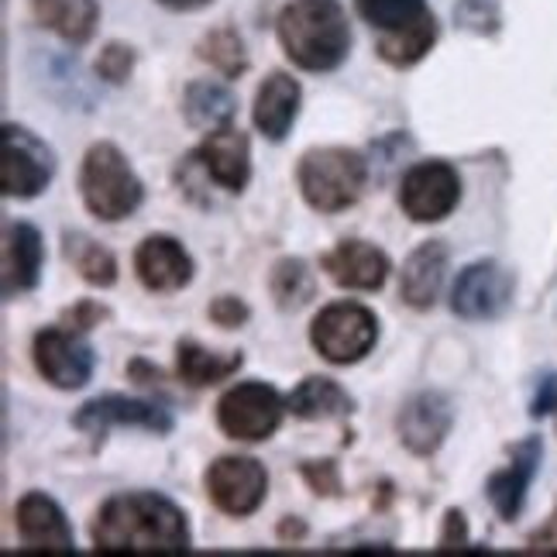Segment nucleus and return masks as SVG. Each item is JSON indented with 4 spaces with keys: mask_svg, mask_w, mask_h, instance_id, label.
Wrapping results in <instances>:
<instances>
[{
    "mask_svg": "<svg viewBox=\"0 0 557 557\" xmlns=\"http://www.w3.org/2000/svg\"><path fill=\"white\" fill-rule=\"evenodd\" d=\"M458 200H461L458 169L444 159L410 165L399 183V207L413 224H437L444 218H451Z\"/></svg>",
    "mask_w": 557,
    "mask_h": 557,
    "instance_id": "10",
    "label": "nucleus"
},
{
    "mask_svg": "<svg viewBox=\"0 0 557 557\" xmlns=\"http://www.w3.org/2000/svg\"><path fill=\"white\" fill-rule=\"evenodd\" d=\"M55 176V152L35 132L4 124L0 132V193L11 200H35Z\"/></svg>",
    "mask_w": 557,
    "mask_h": 557,
    "instance_id": "7",
    "label": "nucleus"
},
{
    "mask_svg": "<svg viewBox=\"0 0 557 557\" xmlns=\"http://www.w3.org/2000/svg\"><path fill=\"white\" fill-rule=\"evenodd\" d=\"M62 255L66 262L79 272L83 283L111 289L117 283V259L111 248H103L100 242H94L90 234L83 231H66L62 234Z\"/></svg>",
    "mask_w": 557,
    "mask_h": 557,
    "instance_id": "27",
    "label": "nucleus"
},
{
    "mask_svg": "<svg viewBox=\"0 0 557 557\" xmlns=\"http://www.w3.org/2000/svg\"><path fill=\"white\" fill-rule=\"evenodd\" d=\"M527 550H533V554H550V550H557V503H554V509H550L547 523H541V527L527 537Z\"/></svg>",
    "mask_w": 557,
    "mask_h": 557,
    "instance_id": "37",
    "label": "nucleus"
},
{
    "mask_svg": "<svg viewBox=\"0 0 557 557\" xmlns=\"http://www.w3.org/2000/svg\"><path fill=\"white\" fill-rule=\"evenodd\" d=\"M197 55L203 62H210L213 70H218L224 79H238L245 76L248 70V49H245V38L234 32L231 25H221V28H213L200 38V46H197Z\"/></svg>",
    "mask_w": 557,
    "mask_h": 557,
    "instance_id": "29",
    "label": "nucleus"
},
{
    "mask_svg": "<svg viewBox=\"0 0 557 557\" xmlns=\"http://www.w3.org/2000/svg\"><path fill=\"white\" fill-rule=\"evenodd\" d=\"M369 176L372 165L366 162V156L341 145L310 148L296 165L299 193H304L307 207L317 213H341L355 207L366 197Z\"/></svg>",
    "mask_w": 557,
    "mask_h": 557,
    "instance_id": "3",
    "label": "nucleus"
},
{
    "mask_svg": "<svg viewBox=\"0 0 557 557\" xmlns=\"http://www.w3.org/2000/svg\"><path fill=\"white\" fill-rule=\"evenodd\" d=\"M207 313H210L213 324L224 327V331H234V327L248 324V317H251V310H248V304H245L242 296H218Z\"/></svg>",
    "mask_w": 557,
    "mask_h": 557,
    "instance_id": "34",
    "label": "nucleus"
},
{
    "mask_svg": "<svg viewBox=\"0 0 557 557\" xmlns=\"http://www.w3.org/2000/svg\"><path fill=\"white\" fill-rule=\"evenodd\" d=\"M189 159L203 169L207 180H213L227 193H242L251 180V141L245 132H238V127L210 132L197 148H193Z\"/></svg>",
    "mask_w": 557,
    "mask_h": 557,
    "instance_id": "17",
    "label": "nucleus"
},
{
    "mask_svg": "<svg viewBox=\"0 0 557 557\" xmlns=\"http://www.w3.org/2000/svg\"><path fill=\"white\" fill-rule=\"evenodd\" d=\"M299 100H304V90H299V83L289 73H269L251 107V121L259 127V135H265L269 141H283L296 124Z\"/></svg>",
    "mask_w": 557,
    "mask_h": 557,
    "instance_id": "21",
    "label": "nucleus"
},
{
    "mask_svg": "<svg viewBox=\"0 0 557 557\" xmlns=\"http://www.w3.org/2000/svg\"><path fill=\"white\" fill-rule=\"evenodd\" d=\"M242 366H245L242 351H210L193 337H186L176 345V372L186 385H193V389L227 382Z\"/></svg>",
    "mask_w": 557,
    "mask_h": 557,
    "instance_id": "26",
    "label": "nucleus"
},
{
    "mask_svg": "<svg viewBox=\"0 0 557 557\" xmlns=\"http://www.w3.org/2000/svg\"><path fill=\"white\" fill-rule=\"evenodd\" d=\"M14 527L17 537L25 544V550H55V554H70L76 550L73 527L66 520L62 506L46 496V492H25L14 506Z\"/></svg>",
    "mask_w": 557,
    "mask_h": 557,
    "instance_id": "14",
    "label": "nucleus"
},
{
    "mask_svg": "<svg viewBox=\"0 0 557 557\" xmlns=\"http://www.w3.org/2000/svg\"><path fill=\"white\" fill-rule=\"evenodd\" d=\"M135 275L148 293H180L193 283V259L173 234H148L135 248Z\"/></svg>",
    "mask_w": 557,
    "mask_h": 557,
    "instance_id": "18",
    "label": "nucleus"
},
{
    "mask_svg": "<svg viewBox=\"0 0 557 557\" xmlns=\"http://www.w3.org/2000/svg\"><path fill=\"white\" fill-rule=\"evenodd\" d=\"M379 341V317L355 299L327 304L310 324L313 351L331 366H355L366 358Z\"/></svg>",
    "mask_w": 557,
    "mask_h": 557,
    "instance_id": "5",
    "label": "nucleus"
},
{
    "mask_svg": "<svg viewBox=\"0 0 557 557\" xmlns=\"http://www.w3.org/2000/svg\"><path fill=\"white\" fill-rule=\"evenodd\" d=\"M299 475L310 485V492L317 496H341V471H337V461L324 458V461H304L299 465Z\"/></svg>",
    "mask_w": 557,
    "mask_h": 557,
    "instance_id": "33",
    "label": "nucleus"
},
{
    "mask_svg": "<svg viewBox=\"0 0 557 557\" xmlns=\"http://www.w3.org/2000/svg\"><path fill=\"white\" fill-rule=\"evenodd\" d=\"M557 410V375H544L537 393H533V403H530V417H547Z\"/></svg>",
    "mask_w": 557,
    "mask_h": 557,
    "instance_id": "38",
    "label": "nucleus"
},
{
    "mask_svg": "<svg viewBox=\"0 0 557 557\" xmlns=\"http://www.w3.org/2000/svg\"><path fill=\"white\" fill-rule=\"evenodd\" d=\"M286 410L296 420H334V417H348L355 410V399L348 396V389L337 379L307 375L286 396Z\"/></svg>",
    "mask_w": 557,
    "mask_h": 557,
    "instance_id": "25",
    "label": "nucleus"
},
{
    "mask_svg": "<svg viewBox=\"0 0 557 557\" xmlns=\"http://www.w3.org/2000/svg\"><path fill=\"white\" fill-rule=\"evenodd\" d=\"M455 25L465 32H475V35H496L499 32V4L496 0H458Z\"/></svg>",
    "mask_w": 557,
    "mask_h": 557,
    "instance_id": "31",
    "label": "nucleus"
},
{
    "mask_svg": "<svg viewBox=\"0 0 557 557\" xmlns=\"http://www.w3.org/2000/svg\"><path fill=\"white\" fill-rule=\"evenodd\" d=\"M451 423H455V406L444 393L437 389H423L413 393L399 406L396 413V434L399 444L406 447L410 455L417 458H431L441 451V444L451 434Z\"/></svg>",
    "mask_w": 557,
    "mask_h": 557,
    "instance_id": "13",
    "label": "nucleus"
},
{
    "mask_svg": "<svg viewBox=\"0 0 557 557\" xmlns=\"http://www.w3.org/2000/svg\"><path fill=\"white\" fill-rule=\"evenodd\" d=\"M135 70V49L124 46V41H107L103 52L97 55V76L111 87H121V83L132 76Z\"/></svg>",
    "mask_w": 557,
    "mask_h": 557,
    "instance_id": "32",
    "label": "nucleus"
},
{
    "mask_svg": "<svg viewBox=\"0 0 557 557\" xmlns=\"http://www.w3.org/2000/svg\"><path fill=\"white\" fill-rule=\"evenodd\" d=\"M32 358L38 375L46 379L55 389H83L97 369V355L94 345L79 331L73 327H41L32 337Z\"/></svg>",
    "mask_w": 557,
    "mask_h": 557,
    "instance_id": "9",
    "label": "nucleus"
},
{
    "mask_svg": "<svg viewBox=\"0 0 557 557\" xmlns=\"http://www.w3.org/2000/svg\"><path fill=\"white\" fill-rule=\"evenodd\" d=\"M437 17L431 11H423L420 17L406 21L399 28H389V32H379V41H375V52L382 62H389L396 70H410L417 62L434 49L437 41Z\"/></svg>",
    "mask_w": 557,
    "mask_h": 557,
    "instance_id": "24",
    "label": "nucleus"
},
{
    "mask_svg": "<svg viewBox=\"0 0 557 557\" xmlns=\"http://www.w3.org/2000/svg\"><path fill=\"white\" fill-rule=\"evenodd\" d=\"M278 46L293 66L331 73L351 52V25L337 0H293L275 21Z\"/></svg>",
    "mask_w": 557,
    "mask_h": 557,
    "instance_id": "2",
    "label": "nucleus"
},
{
    "mask_svg": "<svg viewBox=\"0 0 557 557\" xmlns=\"http://www.w3.org/2000/svg\"><path fill=\"white\" fill-rule=\"evenodd\" d=\"M207 499L218 506L224 517L245 520L251 512H259L269 496V475L259 458L248 455H224L210 461L203 471Z\"/></svg>",
    "mask_w": 557,
    "mask_h": 557,
    "instance_id": "8",
    "label": "nucleus"
},
{
    "mask_svg": "<svg viewBox=\"0 0 557 557\" xmlns=\"http://www.w3.org/2000/svg\"><path fill=\"white\" fill-rule=\"evenodd\" d=\"M451 251L444 242H423L406 255L399 272V299L410 310H431L444 289Z\"/></svg>",
    "mask_w": 557,
    "mask_h": 557,
    "instance_id": "19",
    "label": "nucleus"
},
{
    "mask_svg": "<svg viewBox=\"0 0 557 557\" xmlns=\"http://www.w3.org/2000/svg\"><path fill=\"white\" fill-rule=\"evenodd\" d=\"M355 8L375 32L399 28L406 21H413L426 11L423 0H355Z\"/></svg>",
    "mask_w": 557,
    "mask_h": 557,
    "instance_id": "30",
    "label": "nucleus"
},
{
    "mask_svg": "<svg viewBox=\"0 0 557 557\" xmlns=\"http://www.w3.org/2000/svg\"><path fill=\"white\" fill-rule=\"evenodd\" d=\"M100 554H180L189 550L186 512L162 492H117L90 523Z\"/></svg>",
    "mask_w": 557,
    "mask_h": 557,
    "instance_id": "1",
    "label": "nucleus"
},
{
    "mask_svg": "<svg viewBox=\"0 0 557 557\" xmlns=\"http://www.w3.org/2000/svg\"><path fill=\"white\" fill-rule=\"evenodd\" d=\"M278 537H283V541H289V537H307V527L304 523H299L296 517H286V523L283 527H278Z\"/></svg>",
    "mask_w": 557,
    "mask_h": 557,
    "instance_id": "39",
    "label": "nucleus"
},
{
    "mask_svg": "<svg viewBox=\"0 0 557 557\" xmlns=\"http://www.w3.org/2000/svg\"><path fill=\"white\" fill-rule=\"evenodd\" d=\"M73 426L83 434H94V437H107V431H114V426H138V431L165 437V434H173L176 420H173V413L162 410L156 403L107 393V396L83 403L73 417Z\"/></svg>",
    "mask_w": 557,
    "mask_h": 557,
    "instance_id": "12",
    "label": "nucleus"
},
{
    "mask_svg": "<svg viewBox=\"0 0 557 557\" xmlns=\"http://www.w3.org/2000/svg\"><path fill=\"white\" fill-rule=\"evenodd\" d=\"M234 114H238V97L218 79H193L183 94V117L193 132H221L231 127Z\"/></svg>",
    "mask_w": 557,
    "mask_h": 557,
    "instance_id": "23",
    "label": "nucleus"
},
{
    "mask_svg": "<svg viewBox=\"0 0 557 557\" xmlns=\"http://www.w3.org/2000/svg\"><path fill=\"white\" fill-rule=\"evenodd\" d=\"M320 269L331 275V283L341 289H358V293H375L385 286V278L393 272L389 255L375 248L372 242L345 238L331 251L320 255Z\"/></svg>",
    "mask_w": 557,
    "mask_h": 557,
    "instance_id": "15",
    "label": "nucleus"
},
{
    "mask_svg": "<svg viewBox=\"0 0 557 557\" xmlns=\"http://www.w3.org/2000/svg\"><path fill=\"white\" fill-rule=\"evenodd\" d=\"M286 399L278 396L275 385L269 382H238L218 399V426L221 434L242 444H259L269 441L278 423L286 417Z\"/></svg>",
    "mask_w": 557,
    "mask_h": 557,
    "instance_id": "6",
    "label": "nucleus"
},
{
    "mask_svg": "<svg viewBox=\"0 0 557 557\" xmlns=\"http://www.w3.org/2000/svg\"><path fill=\"white\" fill-rule=\"evenodd\" d=\"M544 458V441L541 437H523L517 447H512L509 465L492 471L485 482V496L492 503V509L499 512V520L512 523L527 506V492L537 479V468Z\"/></svg>",
    "mask_w": 557,
    "mask_h": 557,
    "instance_id": "16",
    "label": "nucleus"
},
{
    "mask_svg": "<svg viewBox=\"0 0 557 557\" xmlns=\"http://www.w3.org/2000/svg\"><path fill=\"white\" fill-rule=\"evenodd\" d=\"M32 14L41 28H49L70 46H87L100 25L97 0H32Z\"/></svg>",
    "mask_w": 557,
    "mask_h": 557,
    "instance_id": "22",
    "label": "nucleus"
},
{
    "mask_svg": "<svg viewBox=\"0 0 557 557\" xmlns=\"http://www.w3.org/2000/svg\"><path fill=\"white\" fill-rule=\"evenodd\" d=\"M79 197L97 221L117 224L141 207L145 186L114 141H97L79 165Z\"/></svg>",
    "mask_w": 557,
    "mask_h": 557,
    "instance_id": "4",
    "label": "nucleus"
},
{
    "mask_svg": "<svg viewBox=\"0 0 557 557\" xmlns=\"http://www.w3.org/2000/svg\"><path fill=\"white\" fill-rule=\"evenodd\" d=\"M100 320H107V310L97 304V299H76V304L62 313V324L66 327H73V331H79V334H87V331H94Z\"/></svg>",
    "mask_w": 557,
    "mask_h": 557,
    "instance_id": "35",
    "label": "nucleus"
},
{
    "mask_svg": "<svg viewBox=\"0 0 557 557\" xmlns=\"http://www.w3.org/2000/svg\"><path fill=\"white\" fill-rule=\"evenodd\" d=\"M162 8H169V11H200V8H207L210 0H159Z\"/></svg>",
    "mask_w": 557,
    "mask_h": 557,
    "instance_id": "40",
    "label": "nucleus"
},
{
    "mask_svg": "<svg viewBox=\"0 0 557 557\" xmlns=\"http://www.w3.org/2000/svg\"><path fill=\"white\" fill-rule=\"evenodd\" d=\"M46 265V242L41 231L28 221L8 224L4 234V299H17L38 286Z\"/></svg>",
    "mask_w": 557,
    "mask_h": 557,
    "instance_id": "20",
    "label": "nucleus"
},
{
    "mask_svg": "<svg viewBox=\"0 0 557 557\" xmlns=\"http://www.w3.org/2000/svg\"><path fill=\"white\" fill-rule=\"evenodd\" d=\"M468 544V523H465V512L461 509H447L444 512V530L437 537V547L441 550H455V547H465Z\"/></svg>",
    "mask_w": 557,
    "mask_h": 557,
    "instance_id": "36",
    "label": "nucleus"
},
{
    "mask_svg": "<svg viewBox=\"0 0 557 557\" xmlns=\"http://www.w3.org/2000/svg\"><path fill=\"white\" fill-rule=\"evenodd\" d=\"M269 293L278 310H304L317 296V275L304 259H278L269 272Z\"/></svg>",
    "mask_w": 557,
    "mask_h": 557,
    "instance_id": "28",
    "label": "nucleus"
},
{
    "mask_svg": "<svg viewBox=\"0 0 557 557\" xmlns=\"http://www.w3.org/2000/svg\"><path fill=\"white\" fill-rule=\"evenodd\" d=\"M512 293H517L512 272L496 259H482L458 272L451 289V310L468 324H485V320H499L512 307Z\"/></svg>",
    "mask_w": 557,
    "mask_h": 557,
    "instance_id": "11",
    "label": "nucleus"
}]
</instances>
